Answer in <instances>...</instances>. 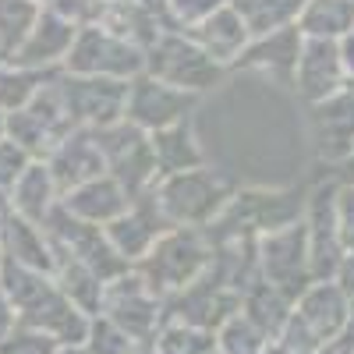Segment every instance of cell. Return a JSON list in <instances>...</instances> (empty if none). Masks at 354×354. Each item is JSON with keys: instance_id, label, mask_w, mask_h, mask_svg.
I'll list each match as a JSON object with an SVG mask.
<instances>
[{"instance_id": "1", "label": "cell", "mask_w": 354, "mask_h": 354, "mask_svg": "<svg viewBox=\"0 0 354 354\" xmlns=\"http://www.w3.org/2000/svg\"><path fill=\"white\" fill-rule=\"evenodd\" d=\"M170 227H209L234 198V177H227L220 167L205 163L181 174H163L149 188Z\"/></svg>"}, {"instance_id": "2", "label": "cell", "mask_w": 354, "mask_h": 354, "mask_svg": "<svg viewBox=\"0 0 354 354\" xmlns=\"http://www.w3.org/2000/svg\"><path fill=\"white\" fill-rule=\"evenodd\" d=\"M213 255H216V241L209 238L205 227H170L167 234H160V241L135 270L149 283L153 294L174 298L209 270Z\"/></svg>"}, {"instance_id": "3", "label": "cell", "mask_w": 354, "mask_h": 354, "mask_svg": "<svg viewBox=\"0 0 354 354\" xmlns=\"http://www.w3.org/2000/svg\"><path fill=\"white\" fill-rule=\"evenodd\" d=\"M145 75L185 88V93L205 96L223 85L227 68L213 61L188 32H160L156 43L145 50Z\"/></svg>"}, {"instance_id": "4", "label": "cell", "mask_w": 354, "mask_h": 354, "mask_svg": "<svg viewBox=\"0 0 354 354\" xmlns=\"http://www.w3.org/2000/svg\"><path fill=\"white\" fill-rule=\"evenodd\" d=\"M68 75H88V78H117L131 82L145 71V46L110 32V28L88 21L78 25L75 46L64 61Z\"/></svg>"}, {"instance_id": "5", "label": "cell", "mask_w": 354, "mask_h": 354, "mask_svg": "<svg viewBox=\"0 0 354 354\" xmlns=\"http://www.w3.org/2000/svg\"><path fill=\"white\" fill-rule=\"evenodd\" d=\"M71 131H75V124L64 106L61 75H53L28 106L8 113V138H15L32 160H46L61 145V138H68Z\"/></svg>"}, {"instance_id": "6", "label": "cell", "mask_w": 354, "mask_h": 354, "mask_svg": "<svg viewBox=\"0 0 354 354\" xmlns=\"http://www.w3.org/2000/svg\"><path fill=\"white\" fill-rule=\"evenodd\" d=\"M100 149H103V163L106 174L121 185L131 198L145 195L156 181H160V167H156V153H153V135L142 131L131 121H117L103 131H96Z\"/></svg>"}, {"instance_id": "7", "label": "cell", "mask_w": 354, "mask_h": 354, "mask_svg": "<svg viewBox=\"0 0 354 354\" xmlns=\"http://www.w3.org/2000/svg\"><path fill=\"white\" fill-rule=\"evenodd\" d=\"M61 93L64 106L71 113L75 128L103 131L117 121H124L128 106V82L117 78H88V75H68L61 71Z\"/></svg>"}, {"instance_id": "8", "label": "cell", "mask_w": 354, "mask_h": 354, "mask_svg": "<svg viewBox=\"0 0 354 354\" xmlns=\"http://www.w3.org/2000/svg\"><path fill=\"white\" fill-rule=\"evenodd\" d=\"M160 308H163L160 294H153L149 283L138 277V270H131L106 283L100 315H106L113 326H121L138 344H153L160 333V315H163Z\"/></svg>"}, {"instance_id": "9", "label": "cell", "mask_w": 354, "mask_h": 354, "mask_svg": "<svg viewBox=\"0 0 354 354\" xmlns=\"http://www.w3.org/2000/svg\"><path fill=\"white\" fill-rule=\"evenodd\" d=\"M202 96L195 93H185L177 85H167L153 75H138L128 82V106H124V121L138 124L142 131H160V128H170L177 121H188L195 117Z\"/></svg>"}, {"instance_id": "10", "label": "cell", "mask_w": 354, "mask_h": 354, "mask_svg": "<svg viewBox=\"0 0 354 354\" xmlns=\"http://www.w3.org/2000/svg\"><path fill=\"white\" fill-rule=\"evenodd\" d=\"M75 36H78V21L46 4L39 21L32 25V32L25 36V43L11 57H4V61H15L21 68H36V71H64Z\"/></svg>"}, {"instance_id": "11", "label": "cell", "mask_w": 354, "mask_h": 354, "mask_svg": "<svg viewBox=\"0 0 354 354\" xmlns=\"http://www.w3.org/2000/svg\"><path fill=\"white\" fill-rule=\"evenodd\" d=\"M298 53H301V28L298 25H283L273 32L252 36V43L245 46V53L238 57V71L273 82V85H287L294 82V68H298Z\"/></svg>"}, {"instance_id": "12", "label": "cell", "mask_w": 354, "mask_h": 354, "mask_svg": "<svg viewBox=\"0 0 354 354\" xmlns=\"http://www.w3.org/2000/svg\"><path fill=\"white\" fill-rule=\"evenodd\" d=\"M167 230H170V220L156 205L153 192H145V195L131 198V205L113 223H106V238L131 266H138L149 255V248L160 241V234H167Z\"/></svg>"}, {"instance_id": "13", "label": "cell", "mask_w": 354, "mask_h": 354, "mask_svg": "<svg viewBox=\"0 0 354 354\" xmlns=\"http://www.w3.org/2000/svg\"><path fill=\"white\" fill-rule=\"evenodd\" d=\"M46 167L53 174L57 188L71 192L85 181H93V177L106 174V163H103V149H100V138L96 131L88 128H75L68 138H61V145L46 156Z\"/></svg>"}, {"instance_id": "14", "label": "cell", "mask_w": 354, "mask_h": 354, "mask_svg": "<svg viewBox=\"0 0 354 354\" xmlns=\"http://www.w3.org/2000/svg\"><path fill=\"white\" fill-rule=\"evenodd\" d=\"M0 248H4V259L53 277L57 252H53V241H50L43 223H32L18 213H8L4 223H0Z\"/></svg>"}, {"instance_id": "15", "label": "cell", "mask_w": 354, "mask_h": 354, "mask_svg": "<svg viewBox=\"0 0 354 354\" xmlns=\"http://www.w3.org/2000/svg\"><path fill=\"white\" fill-rule=\"evenodd\" d=\"M188 36L205 53H209L213 61H220L223 68H234V64H238V57L245 53V46L252 43V28H248V21L234 11L230 0H227L220 11H213L202 25H195Z\"/></svg>"}, {"instance_id": "16", "label": "cell", "mask_w": 354, "mask_h": 354, "mask_svg": "<svg viewBox=\"0 0 354 354\" xmlns=\"http://www.w3.org/2000/svg\"><path fill=\"white\" fill-rule=\"evenodd\" d=\"M61 205H64L71 216H78V220L106 227V223H113L131 205V195L117 185L110 174H100V177H93V181H85V185L64 192L61 195Z\"/></svg>"}, {"instance_id": "17", "label": "cell", "mask_w": 354, "mask_h": 354, "mask_svg": "<svg viewBox=\"0 0 354 354\" xmlns=\"http://www.w3.org/2000/svg\"><path fill=\"white\" fill-rule=\"evenodd\" d=\"M8 205H11V213H18L25 220L46 223V216L61 205V188H57L46 160H32L21 170V177L15 181V188L8 195Z\"/></svg>"}, {"instance_id": "18", "label": "cell", "mask_w": 354, "mask_h": 354, "mask_svg": "<svg viewBox=\"0 0 354 354\" xmlns=\"http://www.w3.org/2000/svg\"><path fill=\"white\" fill-rule=\"evenodd\" d=\"M153 153H156L160 177H163V174L195 170V167H205V163H209L195 117H188V121H177V124H170V128L153 131Z\"/></svg>"}, {"instance_id": "19", "label": "cell", "mask_w": 354, "mask_h": 354, "mask_svg": "<svg viewBox=\"0 0 354 354\" xmlns=\"http://www.w3.org/2000/svg\"><path fill=\"white\" fill-rule=\"evenodd\" d=\"M340 50L326 39L301 43L298 68H294V85L305 100H326L340 82Z\"/></svg>"}, {"instance_id": "20", "label": "cell", "mask_w": 354, "mask_h": 354, "mask_svg": "<svg viewBox=\"0 0 354 354\" xmlns=\"http://www.w3.org/2000/svg\"><path fill=\"white\" fill-rule=\"evenodd\" d=\"M53 252H57V266H53L57 287H61L85 315H100L103 312V290H106V283L88 270L85 262H78L75 255H68L61 248H53Z\"/></svg>"}, {"instance_id": "21", "label": "cell", "mask_w": 354, "mask_h": 354, "mask_svg": "<svg viewBox=\"0 0 354 354\" xmlns=\"http://www.w3.org/2000/svg\"><path fill=\"white\" fill-rule=\"evenodd\" d=\"M61 71H36V68H21L15 61H4L0 57V110H21L36 100V93Z\"/></svg>"}, {"instance_id": "22", "label": "cell", "mask_w": 354, "mask_h": 354, "mask_svg": "<svg viewBox=\"0 0 354 354\" xmlns=\"http://www.w3.org/2000/svg\"><path fill=\"white\" fill-rule=\"evenodd\" d=\"M351 18H354L351 0H305V8L298 15V28H301V36L330 39L344 32Z\"/></svg>"}, {"instance_id": "23", "label": "cell", "mask_w": 354, "mask_h": 354, "mask_svg": "<svg viewBox=\"0 0 354 354\" xmlns=\"http://www.w3.org/2000/svg\"><path fill=\"white\" fill-rule=\"evenodd\" d=\"M230 8L248 21L252 36H262V32H273V28L290 25L301 15L305 0H230Z\"/></svg>"}, {"instance_id": "24", "label": "cell", "mask_w": 354, "mask_h": 354, "mask_svg": "<svg viewBox=\"0 0 354 354\" xmlns=\"http://www.w3.org/2000/svg\"><path fill=\"white\" fill-rule=\"evenodd\" d=\"M43 8L39 0H0V57H11L25 43Z\"/></svg>"}, {"instance_id": "25", "label": "cell", "mask_w": 354, "mask_h": 354, "mask_svg": "<svg viewBox=\"0 0 354 354\" xmlns=\"http://www.w3.org/2000/svg\"><path fill=\"white\" fill-rule=\"evenodd\" d=\"M216 347V337L202 326H192V322L174 319L156 333L153 351L156 354H209Z\"/></svg>"}, {"instance_id": "26", "label": "cell", "mask_w": 354, "mask_h": 354, "mask_svg": "<svg viewBox=\"0 0 354 354\" xmlns=\"http://www.w3.org/2000/svg\"><path fill=\"white\" fill-rule=\"evenodd\" d=\"M262 330L255 326V322L241 312H234L223 326H220V354H259L262 344H259Z\"/></svg>"}, {"instance_id": "27", "label": "cell", "mask_w": 354, "mask_h": 354, "mask_svg": "<svg viewBox=\"0 0 354 354\" xmlns=\"http://www.w3.org/2000/svg\"><path fill=\"white\" fill-rule=\"evenodd\" d=\"M138 340L128 337L121 326H113L106 315L93 319V326H88V337H85V351L88 354H135Z\"/></svg>"}, {"instance_id": "28", "label": "cell", "mask_w": 354, "mask_h": 354, "mask_svg": "<svg viewBox=\"0 0 354 354\" xmlns=\"http://www.w3.org/2000/svg\"><path fill=\"white\" fill-rule=\"evenodd\" d=\"M227 0H167V25L170 32H192L195 25H202L213 11H220Z\"/></svg>"}, {"instance_id": "29", "label": "cell", "mask_w": 354, "mask_h": 354, "mask_svg": "<svg viewBox=\"0 0 354 354\" xmlns=\"http://www.w3.org/2000/svg\"><path fill=\"white\" fill-rule=\"evenodd\" d=\"M57 351H61V344L53 337L28 330V326H15L11 337L0 340V354H57Z\"/></svg>"}, {"instance_id": "30", "label": "cell", "mask_w": 354, "mask_h": 354, "mask_svg": "<svg viewBox=\"0 0 354 354\" xmlns=\"http://www.w3.org/2000/svg\"><path fill=\"white\" fill-rule=\"evenodd\" d=\"M32 163V156H28L21 145L15 142V138H4L0 142V195H11V188H15V181L21 177V170Z\"/></svg>"}, {"instance_id": "31", "label": "cell", "mask_w": 354, "mask_h": 354, "mask_svg": "<svg viewBox=\"0 0 354 354\" xmlns=\"http://www.w3.org/2000/svg\"><path fill=\"white\" fill-rule=\"evenodd\" d=\"M15 326H18L15 305H11V298L4 294V287H0V340H4V337H11V333H15Z\"/></svg>"}, {"instance_id": "32", "label": "cell", "mask_w": 354, "mask_h": 354, "mask_svg": "<svg viewBox=\"0 0 354 354\" xmlns=\"http://www.w3.org/2000/svg\"><path fill=\"white\" fill-rule=\"evenodd\" d=\"M8 138V110H0V142Z\"/></svg>"}, {"instance_id": "33", "label": "cell", "mask_w": 354, "mask_h": 354, "mask_svg": "<svg viewBox=\"0 0 354 354\" xmlns=\"http://www.w3.org/2000/svg\"><path fill=\"white\" fill-rule=\"evenodd\" d=\"M57 354H88V351H85V344H78V347H61Z\"/></svg>"}, {"instance_id": "34", "label": "cell", "mask_w": 354, "mask_h": 354, "mask_svg": "<svg viewBox=\"0 0 354 354\" xmlns=\"http://www.w3.org/2000/svg\"><path fill=\"white\" fill-rule=\"evenodd\" d=\"M0 266H4V248H0Z\"/></svg>"}, {"instance_id": "35", "label": "cell", "mask_w": 354, "mask_h": 354, "mask_svg": "<svg viewBox=\"0 0 354 354\" xmlns=\"http://www.w3.org/2000/svg\"><path fill=\"white\" fill-rule=\"evenodd\" d=\"M39 4H50V0H39Z\"/></svg>"}]
</instances>
